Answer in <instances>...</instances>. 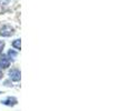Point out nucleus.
I'll return each instance as SVG.
<instances>
[{
    "label": "nucleus",
    "instance_id": "1",
    "mask_svg": "<svg viewBox=\"0 0 127 111\" xmlns=\"http://www.w3.org/2000/svg\"><path fill=\"white\" fill-rule=\"evenodd\" d=\"M13 28L9 24H3V26H0V36L1 37H10L13 35Z\"/></svg>",
    "mask_w": 127,
    "mask_h": 111
},
{
    "label": "nucleus",
    "instance_id": "2",
    "mask_svg": "<svg viewBox=\"0 0 127 111\" xmlns=\"http://www.w3.org/2000/svg\"><path fill=\"white\" fill-rule=\"evenodd\" d=\"M9 78H10V80L15 81V82H18V81H20L21 73H20V71L18 69H12L9 71Z\"/></svg>",
    "mask_w": 127,
    "mask_h": 111
},
{
    "label": "nucleus",
    "instance_id": "3",
    "mask_svg": "<svg viewBox=\"0 0 127 111\" xmlns=\"http://www.w3.org/2000/svg\"><path fill=\"white\" fill-rule=\"evenodd\" d=\"M9 66H10V59L4 55L0 56V68L7 69V68H9Z\"/></svg>",
    "mask_w": 127,
    "mask_h": 111
},
{
    "label": "nucleus",
    "instance_id": "4",
    "mask_svg": "<svg viewBox=\"0 0 127 111\" xmlns=\"http://www.w3.org/2000/svg\"><path fill=\"white\" fill-rule=\"evenodd\" d=\"M17 102H18L17 99L13 98V97H9V98H7L6 100L1 101V103H3V105H6V106H16Z\"/></svg>",
    "mask_w": 127,
    "mask_h": 111
},
{
    "label": "nucleus",
    "instance_id": "5",
    "mask_svg": "<svg viewBox=\"0 0 127 111\" xmlns=\"http://www.w3.org/2000/svg\"><path fill=\"white\" fill-rule=\"evenodd\" d=\"M17 55H18L17 51H15L13 49H10V50L8 51V56H7V57H8L9 59H10V58H11V59H15L16 57H17Z\"/></svg>",
    "mask_w": 127,
    "mask_h": 111
},
{
    "label": "nucleus",
    "instance_id": "6",
    "mask_svg": "<svg viewBox=\"0 0 127 111\" xmlns=\"http://www.w3.org/2000/svg\"><path fill=\"white\" fill-rule=\"evenodd\" d=\"M12 47L16 50H20V39H16L15 41L12 42Z\"/></svg>",
    "mask_w": 127,
    "mask_h": 111
},
{
    "label": "nucleus",
    "instance_id": "7",
    "mask_svg": "<svg viewBox=\"0 0 127 111\" xmlns=\"http://www.w3.org/2000/svg\"><path fill=\"white\" fill-rule=\"evenodd\" d=\"M3 48H4V41H2V40H0V53L3 51Z\"/></svg>",
    "mask_w": 127,
    "mask_h": 111
},
{
    "label": "nucleus",
    "instance_id": "8",
    "mask_svg": "<svg viewBox=\"0 0 127 111\" xmlns=\"http://www.w3.org/2000/svg\"><path fill=\"white\" fill-rule=\"evenodd\" d=\"M2 76H3V74H2V71H1V70H0V79L2 78Z\"/></svg>",
    "mask_w": 127,
    "mask_h": 111
}]
</instances>
